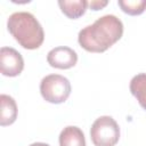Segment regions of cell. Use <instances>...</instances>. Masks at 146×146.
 Masks as SVG:
<instances>
[{
  "instance_id": "cell-13",
  "label": "cell",
  "mask_w": 146,
  "mask_h": 146,
  "mask_svg": "<svg viewBox=\"0 0 146 146\" xmlns=\"http://www.w3.org/2000/svg\"><path fill=\"white\" fill-rule=\"evenodd\" d=\"M30 146H50V145H48V144H46V143H33V144H31Z\"/></svg>"
},
{
  "instance_id": "cell-3",
  "label": "cell",
  "mask_w": 146,
  "mask_h": 146,
  "mask_svg": "<svg viewBox=\"0 0 146 146\" xmlns=\"http://www.w3.org/2000/svg\"><path fill=\"white\" fill-rule=\"evenodd\" d=\"M90 138L95 146H115L120 139L119 124L112 116H99L91 125Z\"/></svg>"
},
{
  "instance_id": "cell-10",
  "label": "cell",
  "mask_w": 146,
  "mask_h": 146,
  "mask_svg": "<svg viewBox=\"0 0 146 146\" xmlns=\"http://www.w3.org/2000/svg\"><path fill=\"white\" fill-rule=\"evenodd\" d=\"M130 92L137 98L139 105L146 110V73L135 75L130 81Z\"/></svg>"
},
{
  "instance_id": "cell-7",
  "label": "cell",
  "mask_w": 146,
  "mask_h": 146,
  "mask_svg": "<svg viewBox=\"0 0 146 146\" xmlns=\"http://www.w3.org/2000/svg\"><path fill=\"white\" fill-rule=\"evenodd\" d=\"M0 105H1L0 124L2 127L13 124L17 119V105L15 99L9 95L2 94L0 96Z\"/></svg>"
},
{
  "instance_id": "cell-5",
  "label": "cell",
  "mask_w": 146,
  "mask_h": 146,
  "mask_svg": "<svg viewBox=\"0 0 146 146\" xmlns=\"http://www.w3.org/2000/svg\"><path fill=\"white\" fill-rule=\"evenodd\" d=\"M24 68L22 55L11 47H2L0 50V70L5 76H17Z\"/></svg>"
},
{
  "instance_id": "cell-11",
  "label": "cell",
  "mask_w": 146,
  "mask_h": 146,
  "mask_svg": "<svg viewBox=\"0 0 146 146\" xmlns=\"http://www.w3.org/2000/svg\"><path fill=\"white\" fill-rule=\"evenodd\" d=\"M117 5L122 11L131 16L140 15L146 9V0H119Z\"/></svg>"
},
{
  "instance_id": "cell-1",
  "label": "cell",
  "mask_w": 146,
  "mask_h": 146,
  "mask_svg": "<svg viewBox=\"0 0 146 146\" xmlns=\"http://www.w3.org/2000/svg\"><path fill=\"white\" fill-rule=\"evenodd\" d=\"M123 34V24L115 15H104L78 35L79 44L89 52H103L117 42Z\"/></svg>"
},
{
  "instance_id": "cell-12",
  "label": "cell",
  "mask_w": 146,
  "mask_h": 146,
  "mask_svg": "<svg viewBox=\"0 0 146 146\" xmlns=\"http://www.w3.org/2000/svg\"><path fill=\"white\" fill-rule=\"evenodd\" d=\"M108 1L106 0H92V1H89V7L92 9V10H99L102 8H104L105 6H107Z\"/></svg>"
},
{
  "instance_id": "cell-8",
  "label": "cell",
  "mask_w": 146,
  "mask_h": 146,
  "mask_svg": "<svg viewBox=\"0 0 146 146\" xmlns=\"http://www.w3.org/2000/svg\"><path fill=\"white\" fill-rule=\"evenodd\" d=\"M59 146H86L82 130L75 125L65 127L59 133Z\"/></svg>"
},
{
  "instance_id": "cell-9",
  "label": "cell",
  "mask_w": 146,
  "mask_h": 146,
  "mask_svg": "<svg viewBox=\"0 0 146 146\" xmlns=\"http://www.w3.org/2000/svg\"><path fill=\"white\" fill-rule=\"evenodd\" d=\"M58 6L64 15H66L68 18L75 19V18L81 17L86 13L89 6V2L86 0H73V1L59 0Z\"/></svg>"
},
{
  "instance_id": "cell-6",
  "label": "cell",
  "mask_w": 146,
  "mask_h": 146,
  "mask_svg": "<svg viewBox=\"0 0 146 146\" xmlns=\"http://www.w3.org/2000/svg\"><path fill=\"white\" fill-rule=\"evenodd\" d=\"M47 62L51 67L67 70L73 67L78 62V54L70 47L59 46L52 48L47 55Z\"/></svg>"
},
{
  "instance_id": "cell-4",
  "label": "cell",
  "mask_w": 146,
  "mask_h": 146,
  "mask_svg": "<svg viewBox=\"0 0 146 146\" xmlns=\"http://www.w3.org/2000/svg\"><path fill=\"white\" fill-rule=\"evenodd\" d=\"M40 92L43 99L51 104L64 103L71 94V83L60 74H49L40 82Z\"/></svg>"
},
{
  "instance_id": "cell-2",
  "label": "cell",
  "mask_w": 146,
  "mask_h": 146,
  "mask_svg": "<svg viewBox=\"0 0 146 146\" xmlns=\"http://www.w3.org/2000/svg\"><path fill=\"white\" fill-rule=\"evenodd\" d=\"M7 27L14 39L25 49H38L44 40L43 29L31 13L17 11L11 14L8 17Z\"/></svg>"
}]
</instances>
